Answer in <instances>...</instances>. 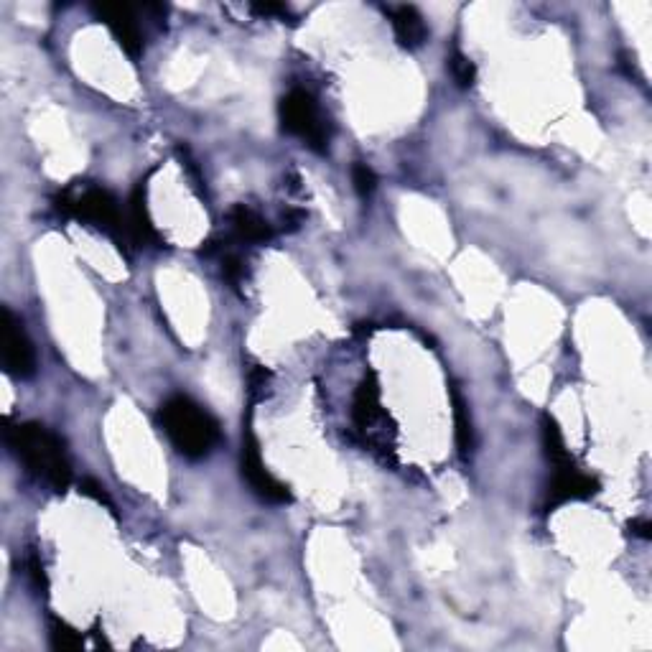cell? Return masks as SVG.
Returning a JSON list of instances; mask_svg holds the SVG:
<instances>
[{"instance_id":"obj_22","label":"cell","mask_w":652,"mask_h":652,"mask_svg":"<svg viewBox=\"0 0 652 652\" xmlns=\"http://www.w3.org/2000/svg\"><path fill=\"white\" fill-rule=\"evenodd\" d=\"M304 220L306 214L301 212V209H288V212L283 214V227H286V230H298Z\"/></svg>"},{"instance_id":"obj_5","label":"cell","mask_w":652,"mask_h":652,"mask_svg":"<svg viewBox=\"0 0 652 652\" xmlns=\"http://www.w3.org/2000/svg\"><path fill=\"white\" fill-rule=\"evenodd\" d=\"M388 413L380 403V383L375 372H367L355 390L352 400V423L370 451H393V439H388Z\"/></svg>"},{"instance_id":"obj_21","label":"cell","mask_w":652,"mask_h":652,"mask_svg":"<svg viewBox=\"0 0 652 652\" xmlns=\"http://www.w3.org/2000/svg\"><path fill=\"white\" fill-rule=\"evenodd\" d=\"M253 11L258 13V16L281 18V21H286V18H291V13H288V8L283 6V3H255Z\"/></svg>"},{"instance_id":"obj_16","label":"cell","mask_w":652,"mask_h":652,"mask_svg":"<svg viewBox=\"0 0 652 652\" xmlns=\"http://www.w3.org/2000/svg\"><path fill=\"white\" fill-rule=\"evenodd\" d=\"M268 388H270V372L265 370L263 365H255L253 370L248 372V395H250V403H260V400L268 395Z\"/></svg>"},{"instance_id":"obj_2","label":"cell","mask_w":652,"mask_h":652,"mask_svg":"<svg viewBox=\"0 0 652 652\" xmlns=\"http://www.w3.org/2000/svg\"><path fill=\"white\" fill-rule=\"evenodd\" d=\"M163 433L186 459H204L220 444V423L189 395H171L158 413Z\"/></svg>"},{"instance_id":"obj_10","label":"cell","mask_w":652,"mask_h":652,"mask_svg":"<svg viewBox=\"0 0 652 652\" xmlns=\"http://www.w3.org/2000/svg\"><path fill=\"white\" fill-rule=\"evenodd\" d=\"M128 230L130 240L138 245H161V237H158L151 220V209H148V179L138 181L133 197H130Z\"/></svg>"},{"instance_id":"obj_12","label":"cell","mask_w":652,"mask_h":652,"mask_svg":"<svg viewBox=\"0 0 652 652\" xmlns=\"http://www.w3.org/2000/svg\"><path fill=\"white\" fill-rule=\"evenodd\" d=\"M230 225L237 240L248 242V245H263V242L273 240V227L255 209L245 207V204H237V207L230 209Z\"/></svg>"},{"instance_id":"obj_4","label":"cell","mask_w":652,"mask_h":652,"mask_svg":"<svg viewBox=\"0 0 652 652\" xmlns=\"http://www.w3.org/2000/svg\"><path fill=\"white\" fill-rule=\"evenodd\" d=\"M278 118L281 128L288 135H296L298 141L314 148L316 153H324L329 146V125L324 123V115L319 110V102L311 92L291 90L278 105Z\"/></svg>"},{"instance_id":"obj_23","label":"cell","mask_w":652,"mask_h":652,"mask_svg":"<svg viewBox=\"0 0 652 652\" xmlns=\"http://www.w3.org/2000/svg\"><path fill=\"white\" fill-rule=\"evenodd\" d=\"M630 530L635 535H640V538H645V540H650L652 538V533H650V523H647V520H632L630 523Z\"/></svg>"},{"instance_id":"obj_13","label":"cell","mask_w":652,"mask_h":652,"mask_svg":"<svg viewBox=\"0 0 652 652\" xmlns=\"http://www.w3.org/2000/svg\"><path fill=\"white\" fill-rule=\"evenodd\" d=\"M451 405H454V428H456V449L461 459H469L474 451V423L469 408L456 388H451Z\"/></svg>"},{"instance_id":"obj_9","label":"cell","mask_w":652,"mask_h":652,"mask_svg":"<svg viewBox=\"0 0 652 652\" xmlns=\"http://www.w3.org/2000/svg\"><path fill=\"white\" fill-rule=\"evenodd\" d=\"M95 16L105 23L107 29L113 31V36L118 39L120 49L128 54L130 59H141L143 54V36L141 29H138V23H135L133 11L125 6H95L92 8Z\"/></svg>"},{"instance_id":"obj_7","label":"cell","mask_w":652,"mask_h":652,"mask_svg":"<svg viewBox=\"0 0 652 652\" xmlns=\"http://www.w3.org/2000/svg\"><path fill=\"white\" fill-rule=\"evenodd\" d=\"M0 337H3V367L18 380H29L36 372V349L21 321L11 309L0 311Z\"/></svg>"},{"instance_id":"obj_8","label":"cell","mask_w":652,"mask_h":652,"mask_svg":"<svg viewBox=\"0 0 652 652\" xmlns=\"http://www.w3.org/2000/svg\"><path fill=\"white\" fill-rule=\"evenodd\" d=\"M599 492V482L589 474L581 472L576 464H568V467L553 469V482L548 487V500L546 510H556V507L566 505V502H579L589 500Z\"/></svg>"},{"instance_id":"obj_19","label":"cell","mask_w":652,"mask_h":652,"mask_svg":"<svg viewBox=\"0 0 652 652\" xmlns=\"http://www.w3.org/2000/svg\"><path fill=\"white\" fill-rule=\"evenodd\" d=\"M220 250H222V276H225L232 286H240L242 278H245V263H242V258L237 253H225V248Z\"/></svg>"},{"instance_id":"obj_18","label":"cell","mask_w":652,"mask_h":652,"mask_svg":"<svg viewBox=\"0 0 652 652\" xmlns=\"http://www.w3.org/2000/svg\"><path fill=\"white\" fill-rule=\"evenodd\" d=\"M352 181H355V189L362 199H370L375 194L377 176L367 163H357L355 169H352Z\"/></svg>"},{"instance_id":"obj_1","label":"cell","mask_w":652,"mask_h":652,"mask_svg":"<svg viewBox=\"0 0 652 652\" xmlns=\"http://www.w3.org/2000/svg\"><path fill=\"white\" fill-rule=\"evenodd\" d=\"M3 439L23 467L29 469L39 482L49 484L57 495H64L72 487V461L67 446L57 433L41 423H11L3 421Z\"/></svg>"},{"instance_id":"obj_17","label":"cell","mask_w":652,"mask_h":652,"mask_svg":"<svg viewBox=\"0 0 652 652\" xmlns=\"http://www.w3.org/2000/svg\"><path fill=\"white\" fill-rule=\"evenodd\" d=\"M26 576H29L31 586H34L39 594L49 591V576H46L44 561H41V556L36 551H31L29 556H26Z\"/></svg>"},{"instance_id":"obj_6","label":"cell","mask_w":652,"mask_h":652,"mask_svg":"<svg viewBox=\"0 0 652 652\" xmlns=\"http://www.w3.org/2000/svg\"><path fill=\"white\" fill-rule=\"evenodd\" d=\"M240 467H242V477L248 479L250 489H253L260 500L270 502V505H288V502H291V489L265 469L263 459H260L258 439H255L250 423L245 426V431H242Z\"/></svg>"},{"instance_id":"obj_14","label":"cell","mask_w":652,"mask_h":652,"mask_svg":"<svg viewBox=\"0 0 652 652\" xmlns=\"http://www.w3.org/2000/svg\"><path fill=\"white\" fill-rule=\"evenodd\" d=\"M51 647L59 652H74L85 647V637L74 630L72 624H67L64 619H51Z\"/></svg>"},{"instance_id":"obj_3","label":"cell","mask_w":652,"mask_h":652,"mask_svg":"<svg viewBox=\"0 0 652 652\" xmlns=\"http://www.w3.org/2000/svg\"><path fill=\"white\" fill-rule=\"evenodd\" d=\"M54 207L64 217H74L82 220L87 225L97 227L100 232H105L107 237H113L118 242L120 250H128L130 230H128V217L120 209L118 199L113 194L102 189V186H87L82 192L74 189H64L54 197Z\"/></svg>"},{"instance_id":"obj_11","label":"cell","mask_w":652,"mask_h":652,"mask_svg":"<svg viewBox=\"0 0 652 652\" xmlns=\"http://www.w3.org/2000/svg\"><path fill=\"white\" fill-rule=\"evenodd\" d=\"M390 23H393L395 39L403 49H421L428 39L426 21H423L421 11L413 6H398L390 11Z\"/></svg>"},{"instance_id":"obj_20","label":"cell","mask_w":652,"mask_h":652,"mask_svg":"<svg viewBox=\"0 0 652 652\" xmlns=\"http://www.w3.org/2000/svg\"><path fill=\"white\" fill-rule=\"evenodd\" d=\"M79 492H82V495H85V497H90V500H95V502H100V505H105L110 512H115L113 497L107 495L105 487H102L100 482H95V479H82V484H79Z\"/></svg>"},{"instance_id":"obj_15","label":"cell","mask_w":652,"mask_h":652,"mask_svg":"<svg viewBox=\"0 0 652 652\" xmlns=\"http://www.w3.org/2000/svg\"><path fill=\"white\" fill-rule=\"evenodd\" d=\"M449 72L461 90H469V87L474 85V79H477V67H474L472 59L459 49H454L449 54Z\"/></svg>"}]
</instances>
